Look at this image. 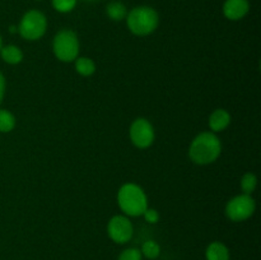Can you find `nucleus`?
<instances>
[{"instance_id": "423d86ee", "label": "nucleus", "mask_w": 261, "mask_h": 260, "mask_svg": "<svg viewBox=\"0 0 261 260\" xmlns=\"http://www.w3.org/2000/svg\"><path fill=\"white\" fill-rule=\"evenodd\" d=\"M255 208L256 205H255V200L252 199V196L242 194V195L234 196L227 203L226 214L231 221L241 222L250 218L254 214Z\"/></svg>"}, {"instance_id": "412c9836", "label": "nucleus", "mask_w": 261, "mask_h": 260, "mask_svg": "<svg viewBox=\"0 0 261 260\" xmlns=\"http://www.w3.org/2000/svg\"><path fill=\"white\" fill-rule=\"evenodd\" d=\"M4 93H5V79H4V75L0 73V102L3 101Z\"/></svg>"}, {"instance_id": "1a4fd4ad", "label": "nucleus", "mask_w": 261, "mask_h": 260, "mask_svg": "<svg viewBox=\"0 0 261 260\" xmlns=\"http://www.w3.org/2000/svg\"><path fill=\"white\" fill-rule=\"evenodd\" d=\"M249 10V0H226L223 4V14L229 20L242 19Z\"/></svg>"}, {"instance_id": "6e6552de", "label": "nucleus", "mask_w": 261, "mask_h": 260, "mask_svg": "<svg viewBox=\"0 0 261 260\" xmlns=\"http://www.w3.org/2000/svg\"><path fill=\"white\" fill-rule=\"evenodd\" d=\"M107 232L112 241L117 244H126L133 237V224L126 217L115 216L110 219Z\"/></svg>"}, {"instance_id": "b1692460", "label": "nucleus", "mask_w": 261, "mask_h": 260, "mask_svg": "<svg viewBox=\"0 0 261 260\" xmlns=\"http://www.w3.org/2000/svg\"><path fill=\"white\" fill-rule=\"evenodd\" d=\"M84 2H97V0H84Z\"/></svg>"}, {"instance_id": "7ed1b4c3", "label": "nucleus", "mask_w": 261, "mask_h": 260, "mask_svg": "<svg viewBox=\"0 0 261 260\" xmlns=\"http://www.w3.org/2000/svg\"><path fill=\"white\" fill-rule=\"evenodd\" d=\"M117 203L125 214L132 217L142 216L148 208L147 195L140 186L125 184L117 194Z\"/></svg>"}, {"instance_id": "a211bd4d", "label": "nucleus", "mask_w": 261, "mask_h": 260, "mask_svg": "<svg viewBox=\"0 0 261 260\" xmlns=\"http://www.w3.org/2000/svg\"><path fill=\"white\" fill-rule=\"evenodd\" d=\"M78 0H51L54 9L59 13H69L75 8Z\"/></svg>"}, {"instance_id": "5701e85b", "label": "nucleus", "mask_w": 261, "mask_h": 260, "mask_svg": "<svg viewBox=\"0 0 261 260\" xmlns=\"http://www.w3.org/2000/svg\"><path fill=\"white\" fill-rule=\"evenodd\" d=\"M3 47V41H2V37H0V50H2Z\"/></svg>"}, {"instance_id": "f257e3e1", "label": "nucleus", "mask_w": 261, "mask_h": 260, "mask_svg": "<svg viewBox=\"0 0 261 260\" xmlns=\"http://www.w3.org/2000/svg\"><path fill=\"white\" fill-rule=\"evenodd\" d=\"M222 150L221 140L211 132L201 133L193 140L189 149L191 161L196 165H209L219 157Z\"/></svg>"}, {"instance_id": "0eeeda50", "label": "nucleus", "mask_w": 261, "mask_h": 260, "mask_svg": "<svg viewBox=\"0 0 261 260\" xmlns=\"http://www.w3.org/2000/svg\"><path fill=\"white\" fill-rule=\"evenodd\" d=\"M130 139L138 148H148L154 140V130L148 120L139 117L130 126Z\"/></svg>"}, {"instance_id": "dca6fc26", "label": "nucleus", "mask_w": 261, "mask_h": 260, "mask_svg": "<svg viewBox=\"0 0 261 260\" xmlns=\"http://www.w3.org/2000/svg\"><path fill=\"white\" fill-rule=\"evenodd\" d=\"M140 252H142V255H144L147 259H155V257H158V255H160L161 247L155 241L148 240V241H145L144 244H143L142 251Z\"/></svg>"}, {"instance_id": "6ab92c4d", "label": "nucleus", "mask_w": 261, "mask_h": 260, "mask_svg": "<svg viewBox=\"0 0 261 260\" xmlns=\"http://www.w3.org/2000/svg\"><path fill=\"white\" fill-rule=\"evenodd\" d=\"M142 256L143 255L142 252H140V250L132 247V249L124 250V251L120 254L117 260H142Z\"/></svg>"}, {"instance_id": "aec40b11", "label": "nucleus", "mask_w": 261, "mask_h": 260, "mask_svg": "<svg viewBox=\"0 0 261 260\" xmlns=\"http://www.w3.org/2000/svg\"><path fill=\"white\" fill-rule=\"evenodd\" d=\"M143 216H144L145 221H147L148 223H157L158 219H160V214H158V212L153 208L145 209V212L143 213Z\"/></svg>"}, {"instance_id": "20e7f679", "label": "nucleus", "mask_w": 261, "mask_h": 260, "mask_svg": "<svg viewBox=\"0 0 261 260\" xmlns=\"http://www.w3.org/2000/svg\"><path fill=\"white\" fill-rule=\"evenodd\" d=\"M47 30V19L40 10H28L20 19L18 32L23 38L30 41L38 40L45 35Z\"/></svg>"}, {"instance_id": "ddd939ff", "label": "nucleus", "mask_w": 261, "mask_h": 260, "mask_svg": "<svg viewBox=\"0 0 261 260\" xmlns=\"http://www.w3.org/2000/svg\"><path fill=\"white\" fill-rule=\"evenodd\" d=\"M106 14L109 15L110 19L120 22V20H122L126 18L127 9H126V7H125L124 3L111 2L106 7Z\"/></svg>"}, {"instance_id": "4be33fe9", "label": "nucleus", "mask_w": 261, "mask_h": 260, "mask_svg": "<svg viewBox=\"0 0 261 260\" xmlns=\"http://www.w3.org/2000/svg\"><path fill=\"white\" fill-rule=\"evenodd\" d=\"M9 31L12 33H15L18 31V27H15V25H10V28H9Z\"/></svg>"}, {"instance_id": "4468645a", "label": "nucleus", "mask_w": 261, "mask_h": 260, "mask_svg": "<svg viewBox=\"0 0 261 260\" xmlns=\"http://www.w3.org/2000/svg\"><path fill=\"white\" fill-rule=\"evenodd\" d=\"M75 70L78 71L81 75L89 76L96 71V65H94L93 60H91V59L88 58H76Z\"/></svg>"}, {"instance_id": "393cba45", "label": "nucleus", "mask_w": 261, "mask_h": 260, "mask_svg": "<svg viewBox=\"0 0 261 260\" xmlns=\"http://www.w3.org/2000/svg\"><path fill=\"white\" fill-rule=\"evenodd\" d=\"M37 2H40V0H37Z\"/></svg>"}, {"instance_id": "39448f33", "label": "nucleus", "mask_w": 261, "mask_h": 260, "mask_svg": "<svg viewBox=\"0 0 261 260\" xmlns=\"http://www.w3.org/2000/svg\"><path fill=\"white\" fill-rule=\"evenodd\" d=\"M53 50L56 58L64 63H70L78 58L79 41L75 33L70 30H63L55 36Z\"/></svg>"}, {"instance_id": "2eb2a0df", "label": "nucleus", "mask_w": 261, "mask_h": 260, "mask_svg": "<svg viewBox=\"0 0 261 260\" xmlns=\"http://www.w3.org/2000/svg\"><path fill=\"white\" fill-rule=\"evenodd\" d=\"M15 117L7 110H0V132L9 133L14 129Z\"/></svg>"}, {"instance_id": "9b49d317", "label": "nucleus", "mask_w": 261, "mask_h": 260, "mask_svg": "<svg viewBox=\"0 0 261 260\" xmlns=\"http://www.w3.org/2000/svg\"><path fill=\"white\" fill-rule=\"evenodd\" d=\"M206 260H229V251L227 246L222 242H212L206 247Z\"/></svg>"}, {"instance_id": "f3484780", "label": "nucleus", "mask_w": 261, "mask_h": 260, "mask_svg": "<svg viewBox=\"0 0 261 260\" xmlns=\"http://www.w3.org/2000/svg\"><path fill=\"white\" fill-rule=\"evenodd\" d=\"M256 184H257V180H256V176H255L254 173L249 172V173H245V175L242 176L241 189L245 194H247V195H251V194L254 193L255 188H256Z\"/></svg>"}, {"instance_id": "f8f14e48", "label": "nucleus", "mask_w": 261, "mask_h": 260, "mask_svg": "<svg viewBox=\"0 0 261 260\" xmlns=\"http://www.w3.org/2000/svg\"><path fill=\"white\" fill-rule=\"evenodd\" d=\"M0 54H2L3 60L8 64H12V65L19 64L23 59V53L20 51V48L14 45H8L2 47Z\"/></svg>"}, {"instance_id": "f03ea898", "label": "nucleus", "mask_w": 261, "mask_h": 260, "mask_svg": "<svg viewBox=\"0 0 261 260\" xmlns=\"http://www.w3.org/2000/svg\"><path fill=\"white\" fill-rule=\"evenodd\" d=\"M129 30L137 36H148L154 32L160 23L157 10L150 7H137L130 10L126 15Z\"/></svg>"}, {"instance_id": "9d476101", "label": "nucleus", "mask_w": 261, "mask_h": 260, "mask_svg": "<svg viewBox=\"0 0 261 260\" xmlns=\"http://www.w3.org/2000/svg\"><path fill=\"white\" fill-rule=\"evenodd\" d=\"M231 124V115L223 109H218L209 116V126L213 132H222Z\"/></svg>"}]
</instances>
